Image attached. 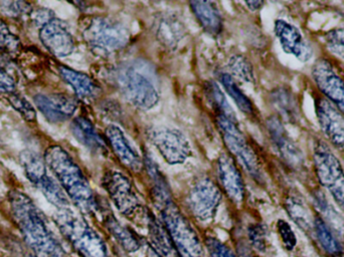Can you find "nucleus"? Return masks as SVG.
I'll list each match as a JSON object with an SVG mask.
<instances>
[{
    "instance_id": "obj_1",
    "label": "nucleus",
    "mask_w": 344,
    "mask_h": 257,
    "mask_svg": "<svg viewBox=\"0 0 344 257\" xmlns=\"http://www.w3.org/2000/svg\"><path fill=\"white\" fill-rule=\"evenodd\" d=\"M12 218L26 243L37 257H67L42 212L26 193L13 190L8 195Z\"/></svg>"
},
{
    "instance_id": "obj_2",
    "label": "nucleus",
    "mask_w": 344,
    "mask_h": 257,
    "mask_svg": "<svg viewBox=\"0 0 344 257\" xmlns=\"http://www.w3.org/2000/svg\"><path fill=\"white\" fill-rule=\"evenodd\" d=\"M43 159L69 199L83 214H94L99 209L97 199L82 169L61 146L48 147Z\"/></svg>"
},
{
    "instance_id": "obj_3",
    "label": "nucleus",
    "mask_w": 344,
    "mask_h": 257,
    "mask_svg": "<svg viewBox=\"0 0 344 257\" xmlns=\"http://www.w3.org/2000/svg\"><path fill=\"white\" fill-rule=\"evenodd\" d=\"M54 220L64 238L80 257H111L102 236L70 207L57 209Z\"/></svg>"
},
{
    "instance_id": "obj_4",
    "label": "nucleus",
    "mask_w": 344,
    "mask_h": 257,
    "mask_svg": "<svg viewBox=\"0 0 344 257\" xmlns=\"http://www.w3.org/2000/svg\"><path fill=\"white\" fill-rule=\"evenodd\" d=\"M114 80L119 92L134 107L150 110L157 105L159 92L148 65L141 63L121 65L115 72Z\"/></svg>"
},
{
    "instance_id": "obj_5",
    "label": "nucleus",
    "mask_w": 344,
    "mask_h": 257,
    "mask_svg": "<svg viewBox=\"0 0 344 257\" xmlns=\"http://www.w3.org/2000/svg\"><path fill=\"white\" fill-rule=\"evenodd\" d=\"M160 220L165 226L179 257H205L203 242L193 226L182 214L173 199L156 206Z\"/></svg>"
},
{
    "instance_id": "obj_6",
    "label": "nucleus",
    "mask_w": 344,
    "mask_h": 257,
    "mask_svg": "<svg viewBox=\"0 0 344 257\" xmlns=\"http://www.w3.org/2000/svg\"><path fill=\"white\" fill-rule=\"evenodd\" d=\"M82 34L93 53L101 57L117 53L124 48L130 39V33L124 25L105 16H94L86 19Z\"/></svg>"
},
{
    "instance_id": "obj_7",
    "label": "nucleus",
    "mask_w": 344,
    "mask_h": 257,
    "mask_svg": "<svg viewBox=\"0 0 344 257\" xmlns=\"http://www.w3.org/2000/svg\"><path fill=\"white\" fill-rule=\"evenodd\" d=\"M313 164L319 183L329 191L344 212V171L328 143L322 139L316 140L314 144Z\"/></svg>"
},
{
    "instance_id": "obj_8",
    "label": "nucleus",
    "mask_w": 344,
    "mask_h": 257,
    "mask_svg": "<svg viewBox=\"0 0 344 257\" xmlns=\"http://www.w3.org/2000/svg\"><path fill=\"white\" fill-rule=\"evenodd\" d=\"M216 124L231 157L256 180L262 179L260 163L253 148L238 127V123L224 117H216Z\"/></svg>"
},
{
    "instance_id": "obj_9",
    "label": "nucleus",
    "mask_w": 344,
    "mask_h": 257,
    "mask_svg": "<svg viewBox=\"0 0 344 257\" xmlns=\"http://www.w3.org/2000/svg\"><path fill=\"white\" fill-rule=\"evenodd\" d=\"M222 192L217 185L208 178L196 181L189 189L186 205L191 215L201 222L211 220L222 202Z\"/></svg>"
},
{
    "instance_id": "obj_10",
    "label": "nucleus",
    "mask_w": 344,
    "mask_h": 257,
    "mask_svg": "<svg viewBox=\"0 0 344 257\" xmlns=\"http://www.w3.org/2000/svg\"><path fill=\"white\" fill-rule=\"evenodd\" d=\"M103 185L117 210L127 218L136 217L142 205L130 180L121 172L108 171L104 175Z\"/></svg>"
},
{
    "instance_id": "obj_11",
    "label": "nucleus",
    "mask_w": 344,
    "mask_h": 257,
    "mask_svg": "<svg viewBox=\"0 0 344 257\" xmlns=\"http://www.w3.org/2000/svg\"><path fill=\"white\" fill-rule=\"evenodd\" d=\"M315 114L327 141L337 150L344 152V114L319 93H314Z\"/></svg>"
},
{
    "instance_id": "obj_12",
    "label": "nucleus",
    "mask_w": 344,
    "mask_h": 257,
    "mask_svg": "<svg viewBox=\"0 0 344 257\" xmlns=\"http://www.w3.org/2000/svg\"><path fill=\"white\" fill-rule=\"evenodd\" d=\"M149 137L160 155L169 164L183 163L190 155L189 142L177 128L157 127L150 131Z\"/></svg>"
},
{
    "instance_id": "obj_13",
    "label": "nucleus",
    "mask_w": 344,
    "mask_h": 257,
    "mask_svg": "<svg viewBox=\"0 0 344 257\" xmlns=\"http://www.w3.org/2000/svg\"><path fill=\"white\" fill-rule=\"evenodd\" d=\"M312 78L319 92L344 114V80L325 59H319L312 66Z\"/></svg>"
},
{
    "instance_id": "obj_14",
    "label": "nucleus",
    "mask_w": 344,
    "mask_h": 257,
    "mask_svg": "<svg viewBox=\"0 0 344 257\" xmlns=\"http://www.w3.org/2000/svg\"><path fill=\"white\" fill-rule=\"evenodd\" d=\"M267 128L271 140L282 160L293 170L301 171L306 168L305 158L302 151L289 136L288 132L277 117L267 121Z\"/></svg>"
},
{
    "instance_id": "obj_15",
    "label": "nucleus",
    "mask_w": 344,
    "mask_h": 257,
    "mask_svg": "<svg viewBox=\"0 0 344 257\" xmlns=\"http://www.w3.org/2000/svg\"><path fill=\"white\" fill-rule=\"evenodd\" d=\"M39 39L57 58H66L75 49V40L67 24L57 16L39 29Z\"/></svg>"
},
{
    "instance_id": "obj_16",
    "label": "nucleus",
    "mask_w": 344,
    "mask_h": 257,
    "mask_svg": "<svg viewBox=\"0 0 344 257\" xmlns=\"http://www.w3.org/2000/svg\"><path fill=\"white\" fill-rule=\"evenodd\" d=\"M34 105L51 123L61 124L69 120L78 108V101L64 94H38L34 97Z\"/></svg>"
},
{
    "instance_id": "obj_17",
    "label": "nucleus",
    "mask_w": 344,
    "mask_h": 257,
    "mask_svg": "<svg viewBox=\"0 0 344 257\" xmlns=\"http://www.w3.org/2000/svg\"><path fill=\"white\" fill-rule=\"evenodd\" d=\"M275 33L286 54L294 56L302 63H307L312 59V46L304 38L301 32L293 24L283 19L276 20Z\"/></svg>"
},
{
    "instance_id": "obj_18",
    "label": "nucleus",
    "mask_w": 344,
    "mask_h": 257,
    "mask_svg": "<svg viewBox=\"0 0 344 257\" xmlns=\"http://www.w3.org/2000/svg\"><path fill=\"white\" fill-rule=\"evenodd\" d=\"M216 173L220 187L228 198L236 205L243 202L245 189L240 170L234 159L229 155H222L216 164Z\"/></svg>"
},
{
    "instance_id": "obj_19",
    "label": "nucleus",
    "mask_w": 344,
    "mask_h": 257,
    "mask_svg": "<svg viewBox=\"0 0 344 257\" xmlns=\"http://www.w3.org/2000/svg\"><path fill=\"white\" fill-rule=\"evenodd\" d=\"M108 142L120 162L128 169L139 172L144 161L140 158L138 152L131 145L125 134L116 125H110L105 131Z\"/></svg>"
},
{
    "instance_id": "obj_20",
    "label": "nucleus",
    "mask_w": 344,
    "mask_h": 257,
    "mask_svg": "<svg viewBox=\"0 0 344 257\" xmlns=\"http://www.w3.org/2000/svg\"><path fill=\"white\" fill-rule=\"evenodd\" d=\"M144 218L148 230V244L154 254L157 257H179L161 220L149 210L144 211Z\"/></svg>"
},
{
    "instance_id": "obj_21",
    "label": "nucleus",
    "mask_w": 344,
    "mask_h": 257,
    "mask_svg": "<svg viewBox=\"0 0 344 257\" xmlns=\"http://www.w3.org/2000/svg\"><path fill=\"white\" fill-rule=\"evenodd\" d=\"M70 131L73 137L92 153L99 155H106L108 153L106 143L87 118L78 117L73 120L70 125Z\"/></svg>"
},
{
    "instance_id": "obj_22",
    "label": "nucleus",
    "mask_w": 344,
    "mask_h": 257,
    "mask_svg": "<svg viewBox=\"0 0 344 257\" xmlns=\"http://www.w3.org/2000/svg\"><path fill=\"white\" fill-rule=\"evenodd\" d=\"M59 72L62 79L69 84L77 96L82 99H92L100 92V88L84 72L78 71L66 65L59 66Z\"/></svg>"
},
{
    "instance_id": "obj_23",
    "label": "nucleus",
    "mask_w": 344,
    "mask_h": 257,
    "mask_svg": "<svg viewBox=\"0 0 344 257\" xmlns=\"http://www.w3.org/2000/svg\"><path fill=\"white\" fill-rule=\"evenodd\" d=\"M104 224L110 234L124 251L134 253L141 248L142 240L139 235H137L128 226L122 224L113 214H107L104 216Z\"/></svg>"
},
{
    "instance_id": "obj_24",
    "label": "nucleus",
    "mask_w": 344,
    "mask_h": 257,
    "mask_svg": "<svg viewBox=\"0 0 344 257\" xmlns=\"http://www.w3.org/2000/svg\"><path fill=\"white\" fill-rule=\"evenodd\" d=\"M191 10L199 20L204 31L211 35H216L223 29V19L215 3L207 1H191Z\"/></svg>"
},
{
    "instance_id": "obj_25",
    "label": "nucleus",
    "mask_w": 344,
    "mask_h": 257,
    "mask_svg": "<svg viewBox=\"0 0 344 257\" xmlns=\"http://www.w3.org/2000/svg\"><path fill=\"white\" fill-rule=\"evenodd\" d=\"M270 98L273 108L281 119L291 123L297 122L299 119L298 100L290 90L284 88L276 89L272 92Z\"/></svg>"
},
{
    "instance_id": "obj_26",
    "label": "nucleus",
    "mask_w": 344,
    "mask_h": 257,
    "mask_svg": "<svg viewBox=\"0 0 344 257\" xmlns=\"http://www.w3.org/2000/svg\"><path fill=\"white\" fill-rule=\"evenodd\" d=\"M284 206L289 217L301 230L308 234L314 233L315 216L312 215L306 204L300 198L289 196L285 200Z\"/></svg>"
},
{
    "instance_id": "obj_27",
    "label": "nucleus",
    "mask_w": 344,
    "mask_h": 257,
    "mask_svg": "<svg viewBox=\"0 0 344 257\" xmlns=\"http://www.w3.org/2000/svg\"><path fill=\"white\" fill-rule=\"evenodd\" d=\"M20 162L30 182L34 186L47 175V166L43 157L32 150H26L20 154Z\"/></svg>"
},
{
    "instance_id": "obj_28",
    "label": "nucleus",
    "mask_w": 344,
    "mask_h": 257,
    "mask_svg": "<svg viewBox=\"0 0 344 257\" xmlns=\"http://www.w3.org/2000/svg\"><path fill=\"white\" fill-rule=\"evenodd\" d=\"M41 192L45 199L53 204L57 209H64L69 207V199L65 193L62 186L52 176L46 175L35 185Z\"/></svg>"
},
{
    "instance_id": "obj_29",
    "label": "nucleus",
    "mask_w": 344,
    "mask_h": 257,
    "mask_svg": "<svg viewBox=\"0 0 344 257\" xmlns=\"http://www.w3.org/2000/svg\"><path fill=\"white\" fill-rule=\"evenodd\" d=\"M206 96L209 105L215 112L216 117H224L238 123V119L234 110L229 105V101L225 96L223 91L219 89V87L215 83L210 82L206 84Z\"/></svg>"
},
{
    "instance_id": "obj_30",
    "label": "nucleus",
    "mask_w": 344,
    "mask_h": 257,
    "mask_svg": "<svg viewBox=\"0 0 344 257\" xmlns=\"http://www.w3.org/2000/svg\"><path fill=\"white\" fill-rule=\"evenodd\" d=\"M156 33L160 41L168 47H175L183 36L181 22L172 16H164L157 23Z\"/></svg>"
},
{
    "instance_id": "obj_31",
    "label": "nucleus",
    "mask_w": 344,
    "mask_h": 257,
    "mask_svg": "<svg viewBox=\"0 0 344 257\" xmlns=\"http://www.w3.org/2000/svg\"><path fill=\"white\" fill-rule=\"evenodd\" d=\"M314 234L321 247L330 255L339 256L342 253V247L335 237L331 228L321 218L320 215H316L314 220Z\"/></svg>"
},
{
    "instance_id": "obj_32",
    "label": "nucleus",
    "mask_w": 344,
    "mask_h": 257,
    "mask_svg": "<svg viewBox=\"0 0 344 257\" xmlns=\"http://www.w3.org/2000/svg\"><path fill=\"white\" fill-rule=\"evenodd\" d=\"M219 80L228 94L231 96V97L234 99V101L239 107V109L247 115H254V106L252 100L245 96L238 87L235 80L229 73H223L219 76Z\"/></svg>"
},
{
    "instance_id": "obj_33",
    "label": "nucleus",
    "mask_w": 344,
    "mask_h": 257,
    "mask_svg": "<svg viewBox=\"0 0 344 257\" xmlns=\"http://www.w3.org/2000/svg\"><path fill=\"white\" fill-rule=\"evenodd\" d=\"M229 74L235 80L242 83L254 82V70L249 61L242 56H234L228 64Z\"/></svg>"
},
{
    "instance_id": "obj_34",
    "label": "nucleus",
    "mask_w": 344,
    "mask_h": 257,
    "mask_svg": "<svg viewBox=\"0 0 344 257\" xmlns=\"http://www.w3.org/2000/svg\"><path fill=\"white\" fill-rule=\"evenodd\" d=\"M6 96L9 104L16 112H18V114L21 115L24 120L30 123L36 122V111L27 97H24L22 95L16 92H13Z\"/></svg>"
},
{
    "instance_id": "obj_35",
    "label": "nucleus",
    "mask_w": 344,
    "mask_h": 257,
    "mask_svg": "<svg viewBox=\"0 0 344 257\" xmlns=\"http://www.w3.org/2000/svg\"><path fill=\"white\" fill-rule=\"evenodd\" d=\"M324 42L331 54L344 59V27L327 32L324 35Z\"/></svg>"
},
{
    "instance_id": "obj_36",
    "label": "nucleus",
    "mask_w": 344,
    "mask_h": 257,
    "mask_svg": "<svg viewBox=\"0 0 344 257\" xmlns=\"http://www.w3.org/2000/svg\"><path fill=\"white\" fill-rule=\"evenodd\" d=\"M248 239L251 247L259 253H264L267 249L268 230L263 224H253L248 228Z\"/></svg>"
},
{
    "instance_id": "obj_37",
    "label": "nucleus",
    "mask_w": 344,
    "mask_h": 257,
    "mask_svg": "<svg viewBox=\"0 0 344 257\" xmlns=\"http://www.w3.org/2000/svg\"><path fill=\"white\" fill-rule=\"evenodd\" d=\"M205 245L210 257H238L229 245L214 236H206Z\"/></svg>"
},
{
    "instance_id": "obj_38",
    "label": "nucleus",
    "mask_w": 344,
    "mask_h": 257,
    "mask_svg": "<svg viewBox=\"0 0 344 257\" xmlns=\"http://www.w3.org/2000/svg\"><path fill=\"white\" fill-rule=\"evenodd\" d=\"M277 230L284 248L288 251L294 250L297 245V237L290 224L283 219H279L277 222Z\"/></svg>"
},
{
    "instance_id": "obj_39",
    "label": "nucleus",
    "mask_w": 344,
    "mask_h": 257,
    "mask_svg": "<svg viewBox=\"0 0 344 257\" xmlns=\"http://www.w3.org/2000/svg\"><path fill=\"white\" fill-rule=\"evenodd\" d=\"M1 10L8 16L17 18L23 15H30L33 7L30 3L24 1H1L0 2Z\"/></svg>"
},
{
    "instance_id": "obj_40",
    "label": "nucleus",
    "mask_w": 344,
    "mask_h": 257,
    "mask_svg": "<svg viewBox=\"0 0 344 257\" xmlns=\"http://www.w3.org/2000/svg\"><path fill=\"white\" fill-rule=\"evenodd\" d=\"M18 42V39L10 32L5 21L0 19V51L14 48Z\"/></svg>"
},
{
    "instance_id": "obj_41",
    "label": "nucleus",
    "mask_w": 344,
    "mask_h": 257,
    "mask_svg": "<svg viewBox=\"0 0 344 257\" xmlns=\"http://www.w3.org/2000/svg\"><path fill=\"white\" fill-rule=\"evenodd\" d=\"M30 15L32 20L35 23V25L39 27V29L42 28L43 25L46 24L48 21H51L53 18L56 17L55 13L51 9L44 8V7L33 9Z\"/></svg>"
},
{
    "instance_id": "obj_42",
    "label": "nucleus",
    "mask_w": 344,
    "mask_h": 257,
    "mask_svg": "<svg viewBox=\"0 0 344 257\" xmlns=\"http://www.w3.org/2000/svg\"><path fill=\"white\" fill-rule=\"evenodd\" d=\"M16 84L13 76L10 75L6 70L0 68V93L6 95L15 92Z\"/></svg>"
},
{
    "instance_id": "obj_43",
    "label": "nucleus",
    "mask_w": 344,
    "mask_h": 257,
    "mask_svg": "<svg viewBox=\"0 0 344 257\" xmlns=\"http://www.w3.org/2000/svg\"><path fill=\"white\" fill-rule=\"evenodd\" d=\"M264 2L263 1H251V2H245V5H248V7L251 10H258L263 6Z\"/></svg>"
},
{
    "instance_id": "obj_44",
    "label": "nucleus",
    "mask_w": 344,
    "mask_h": 257,
    "mask_svg": "<svg viewBox=\"0 0 344 257\" xmlns=\"http://www.w3.org/2000/svg\"><path fill=\"white\" fill-rule=\"evenodd\" d=\"M239 257H256L254 254L249 252H239Z\"/></svg>"
},
{
    "instance_id": "obj_45",
    "label": "nucleus",
    "mask_w": 344,
    "mask_h": 257,
    "mask_svg": "<svg viewBox=\"0 0 344 257\" xmlns=\"http://www.w3.org/2000/svg\"><path fill=\"white\" fill-rule=\"evenodd\" d=\"M29 257H37V256H36V255H34H34H30V256H29Z\"/></svg>"
}]
</instances>
